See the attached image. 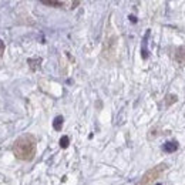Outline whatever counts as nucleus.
Masks as SVG:
<instances>
[{
  "label": "nucleus",
  "mask_w": 185,
  "mask_h": 185,
  "mask_svg": "<svg viewBox=\"0 0 185 185\" xmlns=\"http://www.w3.org/2000/svg\"><path fill=\"white\" fill-rule=\"evenodd\" d=\"M3 53H4V41L0 39V57L3 56Z\"/></svg>",
  "instance_id": "10"
},
{
  "label": "nucleus",
  "mask_w": 185,
  "mask_h": 185,
  "mask_svg": "<svg viewBox=\"0 0 185 185\" xmlns=\"http://www.w3.org/2000/svg\"><path fill=\"white\" fill-rule=\"evenodd\" d=\"M175 60L178 61V64L185 66V47H178L175 50Z\"/></svg>",
  "instance_id": "4"
},
{
  "label": "nucleus",
  "mask_w": 185,
  "mask_h": 185,
  "mask_svg": "<svg viewBox=\"0 0 185 185\" xmlns=\"http://www.w3.org/2000/svg\"><path fill=\"white\" fill-rule=\"evenodd\" d=\"M41 4L44 6H51V7H66V2H60V0H41Z\"/></svg>",
  "instance_id": "5"
},
{
  "label": "nucleus",
  "mask_w": 185,
  "mask_h": 185,
  "mask_svg": "<svg viewBox=\"0 0 185 185\" xmlns=\"http://www.w3.org/2000/svg\"><path fill=\"white\" fill-rule=\"evenodd\" d=\"M13 154L17 160L31 161L36 155V138L30 134L19 137L13 144Z\"/></svg>",
  "instance_id": "1"
},
{
  "label": "nucleus",
  "mask_w": 185,
  "mask_h": 185,
  "mask_svg": "<svg viewBox=\"0 0 185 185\" xmlns=\"http://www.w3.org/2000/svg\"><path fill=\"white\" fill-rule=\"evenodd\" d=\"M157 185H162V184H157Z\"/></svg>",
  "instance_id": "12"
},
{
  "label": "nucleus",
  "mask_w": 185,
  "mask_h": 185,
  "mask_svg": "<svg viewBox=\"0 0 185 185\" xmlns=\"http://www.w3.org/2000/svg\"><path fill=\"white\" fill-rule=\"evenodd\" d=\"M165 169H167V165L165 164L155 165V167H152L151 169H148V171L142 175V178L140 179V182H138L137 185H152L155 182V179L161 177Z\"/></svg>",
  "instance_id": "2"
},
{
  "label": "nucleus",
  "mask_w": 185,
  "mask_h": 185,
  "mask_svg": "<svg viewBox=\"0 0 185 185\" xmlns=\"http://www.w3.org/2000/svg\"><path fill=\"white\" fill-rule=\"evenodd\" d=\"M177 101V95H169V101L167 103V105H171L172 103H175Z\"/></svg>",
  "instance_id": "11"
},
{
  "label": "nucleus",
  "mask_w": 185,
  "mask_h": 185,
  "mask_svg": "<svg viewBox=\"0 0 185 185\" xmlns=\"http://www.w3.org/2000/svg\"><path fill=\"white\" fill-rule=\"evenodd\" d=\"M63 117L61 115H57V117L54 118V121H53V128L56 130V131H61V127H63Z\"/></svg>",
  "instance_id": "7"
},
{
  "label": "nucleus",
  "mask_w": 185,
  "mask_h": 185,
  "mask_svg": "<svg viewBox=\"0 0 185 185\" xmlns=\"http://www.w3.org/2000/svg\"><path fill=\"white\" fill-rule=\"evenodd\" d=\"M150 36H151V31L147 30V33H145L144 39H142V46H141V57L144 58V60H147L148 58V39H150Z\"/></svg>",
  "instance_id": "3"
},
{
  "label": "nucleus",
  "mask_w": 185,
  "mask_h": 185,
  "mask_svg": "<svg viewBox=\"0 0 185 185\" xmlns=\"http://www.w3.org/2000/svg\"><path fill=\"white\" fill-rule=\"evenodd\" d=\"M162 150H164L165 152H175L177 150H178V142L177 141L165 142V144L162 145Z\"/></svg>",
  "instance_id": "6"
},
{
  "label": "nucleus",
  "mask_w": 185,
  "mask_h": 185,
  "mask_svg": "<svg viewBox=\"0 0 185 185\" xmlns=\"http://www.w3.org/2000/svg\"><path fill=\"white\" fill-rule=\"evenodd\" d=\"M37 63L40 64V63H41V58H36V60H29V64H30L31 70H37V66H36Z\"/></svg>",
  "instance_id": "9"
},
{
  "label": "nucleus",
  "mask_w": 185,
  "mask_h": 185,
  "mask_svg": "<svg viewBox=\"0 0 185 185\" xmlns=\"http://www.w3.org/2000/svg\"><path fill=\"white\" fill-rule=\"evenodd\" d=\"M68 144H70V138H68L67 135H63V137L60 138V147L61 148H67Z\"/></svg>",
  "instance_id": "8"
}]
</instances>
